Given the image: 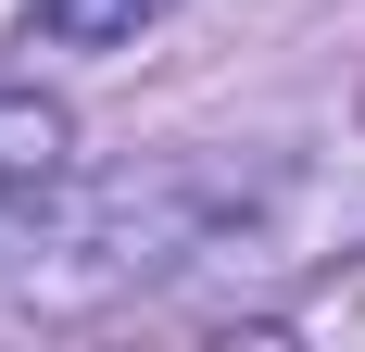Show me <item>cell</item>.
<instances>
[{
  "instance_id": "6da1fadb",
  "label": "cell",
  "mask_w": 365,
  "mask_h": 352,
  "mask_svg": "<svg viewBox=\"0 0 365 352\" xmlns=\"http://www.w3.org/2000/svg\"><path fill=\"white\" fill-rule=\"evenodd\" d=\"M240 214H252V176L215 164V151L101 176V189H51L38 214L0 227V315H101L126 289H164Z\"/></svg>"
},
{
  "instance_id": "3957f363",
  "label": "cell",
  "mask_w": 365,
  "mask_h": 352,
  "mask_svg": "<svg viewBox=\"0 0 365 352\" xmlns=\"http://www.w3.org/2000/svg\"><path fill=\"white\" fill-rule=\"evenodd\" d=\"M177 0H26L38 38H63V51H126L139 26H164Z\"/></svg>"
},
{
  "instance_id": "7a4b0ae2",
  "label": "cell",
  "mask_w": 365,
  "mask_h": 352,
  "mask_svg": "<svg viewBox=\"0 0 365 352\" xmlns=\"http://www.w3.org/2000/svg\"><path fill=\"white\" fill-rule=\"evenodd\" d=\"M63 151H76V113L51 88H0V227L63 189Z\"/></svg>"
}]
</instances>
